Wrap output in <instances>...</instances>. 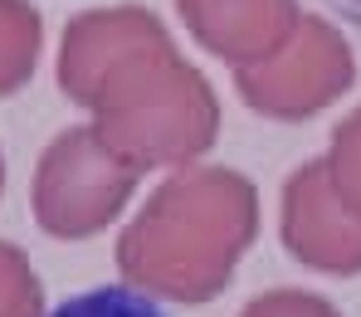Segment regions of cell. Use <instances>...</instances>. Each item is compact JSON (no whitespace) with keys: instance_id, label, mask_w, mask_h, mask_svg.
<instances>
[{"instance_id":"6","label":"cell","mask_w":361,"mask_h":317,"mask_svg":"<svg viewBox=\"0 0 361 317\" xmlns=\"http://www.w3.org/2000/svg\"><path fill=\"white\" fill-rule=\"evenodd\" d=\"M0 317H44V288L30 254L0 240Z\"/></svg>"},{"instance_id":"5","label":"cell","mask_w":361,"mask_h":317,"mask_svg":"<svg viewBox=\"0 0 361 317\" xmlns=\"http://www.w3.org/2000/svg\"><path fill=\"white\" fill-rule=\"evenodd\" d=\"M44 25L30 0H0V98L20 93L39 63Z\"/></svg>"},{"instance_id":"3","label":"cell","mask_w":361,"mask_h":317,"mask_svg":"<svg viewBox=\"0 0 361 317\" xmlns=\"http://www.w3.org/2000/svg\"><path fill=\"white\" fill-rule=\"evenodd\" d=\"M142 181V166H132L127 156H118L98 127H68L59 132L44 151H39V166H35V225L49 235V240H88L98 230H108L122 215L132 186Z\"/></svg>"},{"instance_id":"2","label":"cell","mask_w":361,"mask_h":317,"mask_svg":"<svg viewBox=\"0 0 361 317\" xmlns=\"http://www.w3.org/2000/svg\"><path fill=\"white\" fill-rule=\"evenodd\" d=\"M259 230V195L235 171H180L118 240L122 278L171 303H210Z\"/></svg>"},{"instance_id":"4","label":"cell","mask_w":361,"mask_h":317,"mask_svg":"<svg viewBox=\"0 0 361 317\" xmlns=\"http://www.w3.org/2000/svg\"><path fill=\"white\" fill-rule=\"evenodd\" d=\"M283 244L307 268L361 273V215L332 195L327 161H307L283 190Z\"/></svg>"},{"instance_id":"8","label":"cell","mask_w":361,"mask_h":317,"mask_svg":"<svg viewBox=\"0 0 361 317\" xmlns=\"http://www.w3.org/2000/svg\"><path fill=\"white\" fill-rule=\"evenodd\" d=\"M240 317H342L327 298L317 293H298V288H279V293H264L254 298Z\"/></svg>"},{"instance_id":"7","label":"cell","mask_w":361,"mask_h":317,"mask_svg":"<svg viewBox=\"0 0 361 317\" xmlns=\"http://www.w3.org/2000/svg\"><path fill=\"white\" fill-rule=\"evenodd\" d=\"M44 317H166V313L132 283H103V288H88L78 298H63Z\"/></svg>"},{"instance_id":"9","label":"cell","mask_w":361,"mask_h":317,"mask_svg":"<svg viewBox=\"0 0 361 317\" xmlns=\"http://www.w3.org/2000/svg\"><path fill=\"white\" fill-rule=\"evenodd\" d=\"M0 190H5V161H0Z\"/></svg>"},{"instance_id":"1","label":"cell","mask_w":361,"mask_h":317,"mask_svg":"<svg viewBox=\"0 0 361 317\" xmlns=\"http://www.w3.org/2000/svg\"><path fill=\"white\" fill-rule=\"evenodd\" d=\"M59 88L93 113L98 137L132 166H180L215 142L210 88L171 54L142 5L83 10L59 44Z\"/></svg>"}]
</instances>
